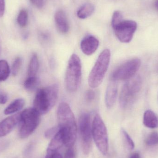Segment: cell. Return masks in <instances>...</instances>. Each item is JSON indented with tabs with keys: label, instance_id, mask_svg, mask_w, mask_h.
Returning <instances> with one entry per match:
<instances>
[{
	"label": "cell",
	"instance_id": "6da1fadb",
	"mask_svg": "<svg viewBox=\"0 0 158 158\" xmlns=\"http://www.w3.org/2000/svg\"><path fill=\"white\" fill-rule=\"evenodd\" d=\"M58 127L63 132L67 147H73L76 142L77 126L73 111L69 105L62 102L57 109Z\"/></svg>",
	"mask_w": 158,
	"mask_h": 158
},
{
	"label": "cell",
	"instance_id": "7a4b0ae2",
	"mask_svg": "<svg viewBox=\"0 0 158 158\" xmlns=\"http://www.w3.org/2000/svg\"><path fill=\"white\" fill-rule=\"evenodd\" d=\"M58 91V86L56 84L39 89L33 101V108L40 115L48 113L56 103Z\"/></svg>",
	"mask_w": 158,
	"mask_h": 158
},
{
	"label": "cell",
	"instance_id": "3957f363",
	"mask_svg": "<svg viewBox=\"0 0 158 158\" xmlns=\"http://www.w3.org/2000/svg\"><path fill=\"white\" fill-rule=\"evenodd\" d=\"M110 56V51L107 49L99 55L88 77V84L91 88H97L102 83L109 66Z\"/></svg>",
	"mask_w": 158,
	"mask_h": 158
},
{
	"label": "cell",
	"instance_id": "277c9868",
	"mask_svg": "<svg viewBox=\"0 0 158 158\" xmlns=\"http://www.w3.org/2000/svg\"><path fill=\"white\" fill-rule=\"evenodd\" d=\"M82 65L80 57L73 54L69 58L66 72L65 83L69 93L77 91L81 80Z\"/></svg>",
	"mask_w": 158,
	"mask_h": 158
},
{
	"label": "cell",
	"instance_id": "5b68a950",
	"mask_svg": "<svg viewBox=\"0 0 158 158\" xmlns=\"http://www.w3.org/2000/svg\"><path fill=\"white\" fill-rule=\"evenodd\" d=\"M142 81L139 76L129 79L122 88L119 103L123 109H127L132 105L141 89Z\"/></svg>",
	"mask_w": 158,
	"mask_h": 158
},
{
	"label": "cell",
	"instance_id": "8992f818",
	"mask_svg": "<svg viewBox=\"0 0 158 158\" xmlns=\"http://www.w3.org/2000/svg\"><path fill=\"white\" fill-rule=\"evenodd\" d=\"M40 115L33 108L26 109L20 113L19 130L20 138L25 139L33 133L40 124Z\"/></svg>",
	"mask_w": 158,
	"mask_h": 158
},
{
	"label": "cell",
	"instance_id": "52a82bcc",
	"mask_svg": "<svg viewBox=\"0 0 158 158\" xmlns=\"http://www.w3.org/2000/svg\"><path fill=\"white\" fill-rule=\"evenodd\" d=\"M92 135L98 150L103 155L107 154L108 139L106 127L98 114L95 115L92 125Z\"/></svg>",
	"mask_w": 158,
	"mask_h": 158
},
{
	"label": "cell",
	"instance_id": "ba28073f",
	"mask_svg": "<svg viewBox=\"0 0 158 158\" xmlns=\"http://www.w3.org/2000/svg\"><path fill=\"white\" fill-rule=\"evenodd\" d=\"M140 66L141 60L139 58L128 60L113 71L111 75V79L116 81L129 80L134 77Z\"/></svg>",
	"mask_w": 158,
	"mask_h": 158
},
{
	"label": "cell",
	"instance_id": "9c48e42d",
	"mask_svg": "<svg viewBox=\"0 0 158 158\" xmlns=\"http://www.w3.org/2000/svg\"><path fill=\"white\" fill-rule=\"evenodd\" d=\"M79 123L83 151L85 155H88L92 143V130L90 114L86 112L82 113L79 118Z\"/></svg>",
	"mask_w": 158,
	"mask_h": 158
},
{
	"label": "cell",
	"instance_id": "30bf717a",
	"mask_svg": "<svg viewBox=\"0 0 158 158\" xmlns=\"http://www.w3.org/2000/svg\"><path fill=\"white\" fill-rule=\"evenodd\" d=\"M137 27V23L131 20H122L112 26L114 33L119 40L125 43L131 41Z\"/></svg>",
	"mask_w": 158,
	"mask_h": 158
},
{
	"label": "cell",
	"instance_id": "8fae6325",
	"mask_svg": "<svg viewBox=\"0 0 158 158\" xmlns=\"http://www.w3.org/2000/svg\"><path fill=\"white\" fill-rule=\"evenodd\" d=\"M65 145V139L63 132L59 129L51 140L46 152L45 158H54L58 151Z\"/></svg>",
	"mask_w": 158,
	"mask_h": 158
},
{
	"label": "cell",
	"instance_id": "7c38bea8",
	"mask_svg": "<svg viewBox=\"0 0 158 158\" xmlns=\"http://www.w3.org/2000/svg\"><path fill=\"white\" fill-rule=\"evenodd\" d=\"M20 113L16 114L6 118L0 122V137L10 133L17 124L19 123Z\"/></svg>",
	"mask_w": 158,
	"mask_h": 158
},
{
	"label": "cell",
	"instance_id": "4fadbf2b",
	"mask_svg": "<svg viewBox=\"0 0 158 158\" xmlns=\"http://www.w3.org/2000/svg\"><path fill=\"white\" fill-rule=\"evenodd\" d=\"M99 46V41L92 35L86 36L81 42L82 52L87 56L92 55L97 51Z\"/></svg>",
	"mask_w": 158,
	"mask_h": 158
},
{
	"label": "cell",
	"instance_id": "5bb4252c",
	"mask_svg": "<svg viewBox=\"0 0 158 158\" xmlns=\"http://www.w3.org/2000/svg\"><path fill=\"white\" fill-rule=\"evenodd\" d=\"M117 81L110 79L107 87L105 96V103L108 109H111L116 103L118 95Z\"/></svg>",
	"mask_w": 158,
	"mask_h": 158
},
{
	"label": "cell",
	"instance_id": "9a60e30c",
	"mask_svg": "<svg viewBox=\"0 0 158 158\" xmlns=\"http://www.w3.org/2000/svg\"><path fill=\"white\" fill-rule=\"evenodd\" d=\"M55 20L59 32L65 34L69 30V24L66 15L63 10H58L55 15Z\"/></svg>",
	"mask_w": 158,
	"mask_h": 158
},
{
	"label": "cell",
	"instance_id": "2e32d148",
	"mask_svg": "<svg viewBox=\"0 0 158 158\" xmlns=\"http://www.w3.org/2000/svg\"><path fill=\"white\" fill-rule=\"evenodd\" d=\"M143 123L146 127L150 129H155L158 127L157 115L150 110H147L143 115Z\"/></svg>",
	"mask_w": 158,
	"mask_h": 158
},
{
	"label": "cell",
	"instance_id": "e0dca14e",
	"mask_svg": "<svg viewBox=\"0 0 158 158\" xmlns=\"http://www.w3.org/2000/svg\"><path fill=\"white\" fill-rule=\"evenodd\" d=\"M25 104V100L22 98H17L11 102L5 109L4 113L8 115L21 110Z\"/></svg>",
	"mask_w": 158,
	"mask_h": 158
},
{
	"label": "cell",
	"instance_id": "ac0fdd59",
	"mask_svg": "<svg viewBox=\"0 0 158 158\" xmlns=\"http://www.w3.org/2000/svg\"><path fill=\"white\" fill-rule=\"evenodd\" d=\"M39 69V61L38 56L36 53L32 55L27 71V77H36Z\"/></svg>",
	"mask_w": 158,
	"mask_h": 158
},
{
	"label": "cell",
	"instance_id": "d6986e66",
	"mask_svg": "<svg viewBox=\"0 0 158 158\" xmlns=\"http://www.w3.org/2000/svg\"><path fill=\"white\" fill-rule=\"evenodd\" d=\"M94 11V7L91 3H85L77 11V16L81 19H85L91 15Z\"/></svg>",
	"mask_w": 158,
	"mask_h": 158
},
{
	"label": "cell",
	"instance_id": "ffe728a7",
	"mask_svg": "<svg viewBox=\"0 0 158 158\" xmlns=\"http://www.w3.org/2000/svg\"><path fill=\"white\" fill-rule=\"evenodd\" d=\"M10 69L7 61L0 60V81H6L10 75Z\"/></svg>",
	"mask_w": 158,
	"mask_h": 158
},
{
	"label": "cell",
	"instance_id": "44dd1931",
	"mask_svg": "<svg viewBox=\"0 0 158 158\" xmlns=\"http://www.w3.org/2000/svg\"><path fill=\"white\" fill-rule=\"evenodd\" d=\"M39 84V79L36 77H27L24 82V86L27 91H34Z\"/></svg>",
	"mask_w": 158,
	"mask_h": 158
},
{
	"label": "cell",
	"instance_id": "7402d4cb",
	"mask_svg": "<svg viewBox=\"0 0 158 158\" xmlns=\"http://www.w3.org/2000/svg\"><path fill=\"white\" fill-rule=\"evenodd\" d=\"M18 24L21 27H24L27 25L28 21V13L26 9L20 10L18 16Z\"/></svg>",
	"mask_w": 158,
	"mask_h": 158
},
{
	"label": "cell",
	"instance_id": "603a6c76",
	"mask_svg": "<svg viewBox=\"0 0 158 158\" xmlns=\"http://www.w3.org/2000/svg\"><path fill=\"white\" fill-rule=\"evenodd\" d=\"M146 144L148 146H153L158 144V133L154 132L148 136L145 140Z\"/></svg>",
	"mask_w": 158,
	"mask_h": 158
},
{
	"label": "cell",
	"instance_id": "cb8c5ba5",
	"mask_svg": "<svg viewBox=\"0 0 158 158\" xmlns=\"http://www.w3.org/2000/svg\"><path fill=\"white\" fill-rule=\"evenodd\" d=\"M22 64V60L20 57H17L14 61L12 67V75L16 76L20 70Z\"/></svg>",
	"mask_w": 158,
	"mask_h": 158
},
{
	"label": "cell",
	"instance_id": "d4e9b609",
	"mask_svg": "<svg viewBox=\"0 0 158 158\" xmlns=\"http://www.w3.org/2000/svg\"><path fill=\"white\" fill-rule=\"evenodd\" d=\"M122 133L126 141L128 147L131 150H133L135 148V144L132 139L130 137V135L128 134V133L123 129L122 130Z\"/></svg>",
	"mask_w": 158,
	"mask_h": 158
},
{
	"label": "cell",
	"instance_id": "484cf974",
	"mask_svg": "<svg viewBox=\"0 0 158 158\" xmlns=\"http://www.w3.org/2000/svg\"><path fill=\"white\" fill-rule=\"evenodd\" d=\"M122 20H123V15L121 12L118 11H116L113 13L112 16L111 25L112 26H114Z\"/></svg>",
	"mask_w": 158,
	"mask_h": 158
},
{
	"label": "cell",
	"instance_id": "4316f807",
	"mask_svg": "<svg viewBox=\"0 0 158 158\" xmlns=\"http://www.w3.org/2000/svg\"><path fill=\"white\" fill-rule=\"evenodd\" d=\"M59 129L58 126L56 127H53L47 130L45 133V137L47 138H50L51 137H53L56 133L58 131Z\"/></svg>",
	"mask_w": 158,
	"mask_h": 158
},
{
	"label": "cell",
	"instance_id": "83f0119b",
	"mask_svg": "<svg viewBox=\"0 0 158 158\" xmlns=\"http://www.w3.org/2000/svg\"><path fill=\"white\" fill-rule=\"evenodd\" d=\"M31 3L37 8L41 9L45 4V0H30Z\"/></svg>",
	"mask_w": 158,
	"mask_h": 158
},
{
	"label": "cell",
	"instance_id": "f1b7e54d",
	"mask_svg": "<svg viewBox=\"0 0 158 158\" xmlns=\"http://www.w3.org/2000/svg\"><path fill=\"white\" fill-rule=\"evenodd\" d=\"M95 97V93L93 90H89L85 94V98L89 102L93 101Z\"/></svg>",
	"mask_w": 158,
	"mask_h": 158
},
{
	"label": "cell",
	"instance_id": "f546056e",
	"mask_svg": "<svg viewBox=\"0 0 158 158\" xmlns=\"http://www.w3.org/2000/svg\"><path fill=\"white\" fill-rule=\"evenodd\" d=\"M64 158H76L75 150L73 147L69 148L66 152Z\"/></svg>",
	"mask_w": 158,
	"mask_h": 158
},
{
	"label": "cell",
	"instance_id": "4dcf8cb0",
	"mask_svg": "<svg viewBox=\"0 0 158 158\" xmlns=\"http://www.w3.org/2000/svg\"><path fill=\"white\" fill-rule=\"evenodd\" d=\"M8 96L4 92H0V105L6 104L8 100Z\"/></svg>",
	"mask_w": 158,
	"mask_h": 158
},
{
	"label": "cell",
	"instance_id": "1f68e13d",
	"mask_svg": "<svg viewBox=\"0 0 158 158\" xmlns=\"http://www.w3.org/2000/svg\"><path fill=\"white\" fill-rule=\"evenodd\" d=\"M9 143L6 140H0V152L6 149L9 145Z\"/></svg>",
	"mask_w": 158,
	"mask_h": 158
},
{
	"label": "cell",
	"instance_id": "d6a6232c",
	"mask_svg": "<svg viewBox=\"0 0 158 158\" xmlns=\"http://www.w3.org/2000/svg\"><path fill=\"white\" fill-rule=\"evenodd\" d=\"M5 6V0H0V17H2L4 14Z\"/></svg>",
	"mask_w": 158,
	"mask_h": 158
},
{
	"label": "cell",
	"instance_id": "836d02e7",
	"mask_svg": "<svg viewBox=\"0 0 158 158\" xmlns=\"http://www.w3.org/2000/svg\"><path fill=\"white\" fill-rule=\"evenodd\" d=\"M130 158H140V156L139 153H134L131 156Z\"/></svg>",
	"mask_w": 158,
	"mask_h": 158
},
{
	"label": "cell",
	"instance_id": "e575fe53",
	"mask_svg": "<svg viewBox=\"0 0 158 158\" xmlns=\"http://www.w3.org/2000/svg\"><path fill=\"white\" fill-rule=\"evenodd\" d=\"M155 7L158 11V0H156V1H155Z\"/></svg>",
	"mask_w": 158,
	"mask_h": 158
},
{
	"label": "cell",
	"instance_id": "d590c367",
	"mask_svg": "<svg viewBox=\"0 0 158 158\" xmlns=\"http://www.w3.org/2000/svg\"><path fill=\"white\" fill-rule=\"evenodd\" d=\"M54 158H62V156H61L60 154H59V153L56 154L55 156L54 157Z\"/></svg>",
	"mask_w": 158,
	"mask_h": 158
}]
</instances>
